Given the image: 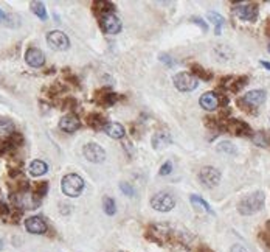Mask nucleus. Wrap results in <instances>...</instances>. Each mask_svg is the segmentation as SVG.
Here are the masks:
<instances>
[{
	"label": "nucleus",
	"instance_id": "36",
	"mask_svg": "<svg viewBox=\"0 0 270 252\" xmlns=\"http://www.w3.org/2000/svg\"><path fill=\"white\" fill-rule=\"evenodd\" d=\"M9 215V207L3 203V201H0V216H8Z\"/></svg>",
	"mask_w": 270,
	"mask_h": 252
},
{
	"label": "nucleus",
	"instance_id": "2",
	"mask_svg": "<svg viewBox=\"0 0 270 252\" xmlns=\"http://www.w3.org/2000/svg\"><path fill=\"white\" fill-rule=\"evenodd\" d=\"M266 98H267L266 90L255 89V90H250L248 93H245L242 98L237 100V106H241L248 114H256V108L264 104Z\"/></svg>",
	"mask_w": 270,
	"mask_h": 252
},
{
	"label": "nucleus",
	"instance_id": "10",
	"mask_svg": "<svg viewBox=\"0 0 270 252\" xmlns=\"http://www.w3.org/2000/svg\"><path fill=\"white\" fill-rule=\"evenodd\" d=\"M222 129L230 131L234 135H252V128L242 120H236V119H229L225 120L224 125L221 126Z\"/></svg>",
	"mask_w": 270,
	"mask_h": 252
},
{
	"label": "nucleus",
	"instance_id": "20",
	"mask_svg": "<svg viewBox=\"0 0 270 252\" xmlns=\"http://www.w3.org/2000/svg\"><path fill=\"white\" fill-rule=\"evenodd\" d=\"M114 9H115V5L111 3V2H107V0H103V2H95L93 3V11L96 16H107V14H112L114 13Z\"/></svg>",
	"mask_w": 270,
	"mask_h": 252
},
{
	"label": "nucleus",
	"instance_id": "5",
	"mask_svg": "<svg viewBox=\"0 0 270 252\" xmlns=\"http://www.w3.org/2000/svg\"><path fill=\"white\" fill-rule=\"evenodd\" d=\"M172 81H174L176 89L180 90V92H191L199 86V81L188 72L176 73V75L172 77Z\"/></svg>",
	"mask_w": 270,
	"mask_h": 252
},
{
	"label": "nucleus",
	"instance_id": "17",
	"mask_svg": "<svg viewBox=\"0 0 270 252\" xmlns=\"http://www.w3.org/2000/svg\"><path fill=\"white\" fill-rule=\"evenodd\" d=\"M248 78L247 77H227L222 80V86L227 89V90H230V92H239L245 84H247Z\"/></svg>",
	"mask_w": 270,
	"mask_h": 252
},
{
	"label": "nucleus",
	"instance_id": "31",
	"mask_svg": "<svg viewBox=\"0 0 270 252\" xmlns=\"http://www.w3.org/2000/svg\"><path fill=\"white\" fill-rule=\"evenodd\" d=\"M218 151L221 153H227V154H236V148L234 145L230 142H222L221 145H218Z\"/></svg>",
	"mask_w": 270,
	"mask_h": 252
},
{
	"label": "nucleus",
	"instance_id": "13",
	"mask_svg": "<svg viewBox=\"0 0 270 252\" xmlns=\"http://www.w3.org/2000/svg\"><path fill=\"white\" fill-rule=\"evenodd\" d=\"M25 229L28 230L30 234L35 235H42L47 232V223L44 221V218L40 216H30L25 219Z\"/></svg>",
	"mask_w": 270,
	"mask_h": 252
},
{
	"label": "nucleus",
	"instance_id": "35",
	"mask_svg": "<svg viewBox=\"0 0 270 252\" xmlns=\"http://www.w3.org/2000/svg\"><path fill=\"white\" fill-rule=\"evenodd\" d=\"M47 190H48V184L47 182H42V184H39L38 187H36V195L39 196V198H42L45 193H47Z\"/></svg>",
	"mask_w": 270,
	"mask_h": 252
},
{
	"label": "nucleus",
	"instance_id": "32",
	"mask_svg": "<svg viewBox=\"0 0 270 252\" xmlns=\"http://www.w3.org/2000/svg\"><path fill=\"white\" fill-rule=\"evenodd\" d=\"M120 188H121V192H123L124 195L131 196V198H134V196H135V190H134V187H132L131 184H127V182H121V184H120Z\"/></svg>",
	"mask_w": 270,
	"mask_h": 252
},
{
	"label": "nucleus",
	"instance_id": "8",
	"mask_svg": "<svg viewBox=\"0 0 270 252\" xmlns=\"http://www.w3.org/2000/svg\"><path fill=\"white\" fill-rule=\"evenodd\" d=\"M197 177L205 187L214 188V187H218L221 182V171L214 167H203L199 171Z\"/></svg>",
	"mask_w": 270,
	"mask_h": 252
},
{
	"label": "nucleus",
	"instance_id": "12",
	"mask_svg": "<svg viewBox=\"0 0 270 252\" xmlns=\"http://www.w3.org/2000/svg\"><path fill=\"white\" fill-rule=\"evenodd\" d=\"M25 61L27 64L35 67V69H39L45 64V55L44 51H40L39 48L36 47H30L27 51H25Z\"/></svg>",
	"mask_w": 270,
	"mask_h": 252
},
{
	"label": "nucleus",
	"instance_id": "18",
	"mask_svg": "<svg viewBox=\"0 0 270 252\" xmlns=\"http://www.w3.org/2000/svg\"><path fill=\"white\" fill-rule=\"evenodd\" d=\"M103 131L109 135L111 139H123L126 134L124 126L120 123H115V122H106Z\"/></svg>",
	"mask_w": 270,
	"mask_h": 252
},
{
	"label": "nucleus",
	"instance_id": "21",
	"mask_svg": "<svg viewBox=\"0 0 270 252\" xmlns=\"http://www.w3.org/2000/svg\"><path fill=\"white\" fill-rule=\"evenodd\" d=\"M28 171L31 176H35V177H39V176H44L47 171H48V165L44 162V161H40V159H36L30 164V168H28Z\"/></svg>",
	"mask_w": 270,
	"mask_h": 252
},
{
	"label": "nucleus",
	"instance_id": "11",
	"mask_svg": "<svg viewBox=\"0 0 270 252\" xmlns=\"http://www.w3.org/2000/svg\"><path fill=\"white\" fill-rule=\"evenodd\" d=\"M101 28L107 35H118L123 28V24H121V20L112 13V14L101 17Z\"/></svg>",
	"mask_w": 270,
	"mask_h": 252
},
{
	"label": "nucleus",
	"instance_id": "15",
	"mask_svg": "<svg viewBox=\"0 0 270 252\" xmlns=\"http://www.w3.org/2000/svg\"><path fill=\"white\" fill-rule=\"evenodd\" d=\"M79 119L77 117V115H73V114H67V115H64V117L59 120V129L64 131V132H75V131H78L79 129Z\"/></svg>",
	"mask_w": 270,
	"mask_h": 252
},
{
	"label": "nucleus",
	"instance_id": "24",
	"mask_svg": "<svg viewBox=\"0 0 270 252\" xmlns=\"http://www.w3.org/2000/svg\"><path fill=\"white\" fill-rule=\"evenodd\" d=\"M207 17L211 20V24L216 27V35H221V30H222V27L227 25V20L219 13H214V11H210L207 14Z\"/></svg>",
	"mask_w": 270,
	"mask_h": 252
},
{
	"label": "nucleus",
	"instance_id": "27",
	"mask_svg": "<svg viewBox=\"0 0 270 252\" xmlns=\"http://www.w3.org/2000/svg\"><path fill=\"white\" fill-rule=\"evenodd\" d=\"M191 203L194 204V206H199L200 209H203L205 212L207 213H210V215H214V212H213V209L210 207V204L207 203V201H203V199L200 198V196H197V195H191Z\"/></svg>",
	"mask_w": 270,
	"mask_h": 252
},
{
	"label": "nucleus",
	"instance_id": "38",
	"mask_svg": "<svg viewBox=\"0 0 270 252\" xmlns=\"http://www.w3.org/2000/svg\"><path fill=\"white\" fill-rule=\"evenodd\" d=\"M230 252H248L242 245H234V246H231V251Z\"/></svg>",
	"mask_w": 270,
	"mask_h": 252
},
{
	"label": "nucleus",
	"instance_id": "1",
	"mask_svg": "<svg viewBox=\"0 0 270 252\" xmlns=\"http://www.w3.org/2000/svg\"><path fill=\"white\" fill-rule=\"evenodd\" d=\"M266 204V195L264 192H253L250 195H245L239 204H237V210L241 215H255L261 210Z\"/></svg>",
	"mask_w": 270,
	"mask_h": 252
},
{
	"label": "nucleus",
	"instance_id": "28",
	"mask_svg": "<svg viewBox=\"0 0 270 252\" xmlns=\"http://www.w3.org/2000/svg\"><path fill=\"white\" fill-rule=\"evenodd\" d=\"M252 140L258 145V146H263V148H267L270 145V137L264 132H256L255 135H252Z\"/></svg>",
	"mask_w": 270,
	"mask_h": 252
},
{
	"label": "nucleus",
	"instance_id": "16",
	"mask_svg": "<svg viewBox=\"0 0 270 252\" xmlns=\"http://www.w3.org/2000/svg\"><path fill=\"white\" fill-rule=\"evenodd\" d=\"M200 108L205 111H214L219 108V95L214 92H205L203 95L199 98Z\"/></svg>",
	"mask_w": 270,
	"mask_h": 252
},
{
	"label": "nucleus",
	"instance_id": "23",
	"mask_svg": "<svg viewBox=\"0 0 270 252\" xmlns=\"http://www.w3.org/2000/svg\"><path fill=\"white\" fill-rule=\"evenodd\" d=\"M16 132V126L9 119H0V137L8 139Z\"/></svg>",
	"mask_w": 270,
	"mask_h": 252
},
{
	"label": "nucleus",
	"instance_id": "25",
	"mask_svg": "<svg viewBox=\"0 0 270 252\" xmlns=\"http://www.w3.org/2000/svg\"><path fill=\"white\" fill-rule=\"evenodd\" d=\"M87 125L90 126V128H93V129H103L104 125H106V120H104V117H103L101 114L93 112V114H90L89 117H87Z\"/></svg>",
	"mask_w": 270,
	"mask_h": 252
},
{
	"label": "nucleus",
	"instance_id": "39",
	"mask_svg": "<svg viewBox=\"0 0 270 252\" xmlns=\"http://www.w3.org/2000/svg\"><path fill=\"white\" fill-rule=\"evenodd\" d=\"M6 19H8V17H6V14L2 11V9H0V22H6Z\"/></svg>",
	"mask_w": 270,
	"mask_h": 252
},
{
	"label": "nucleus",
	"instance_id": "14",
	"mask_svg": "<svg viewBox=\"0 0 270 252\" xmlns=\"http://www.w3.org/2000/svg\"><path fill=\"white\" fill-rule=\"evenodd\" d=\"M234 14L245 20V22H255V20L258 19V6L253 3V5H239L237 8H234Z\"/></svg>",
	"mask_w": 270,
	"mask_h": 252
},
{
	"label": "nucleus",
	"instance_id": "9",
	"mask_svg": "<svg viewBox=\"0 0 270 252\" xmlns=\"http://www.w3.org/2000/svg\"><path fill=\"white\" fill-rule=\"evenodd\" d=\"M82 154L92 164H101L106 159V151L103 150V146L95 142H89L87 145H84Z\"/></svg>",
	"mask_w": 270,
	"mask_h": 252
},
{
	"label": "nucleus",
	"instance_id": "40",
	"mask_svg": "<svg viewBox=\"0 0 270 252\" xmlns=\"http://www.w3.org/2000/svg\"><path fill=\"white\" fill-rule=\"evenodd\" d=\"M259 64H261L263 67H266L267 70H270V62H267V61H259Z\"/></svg>",
	"mask_w": 270,
	"mask_h": 252
},
{
	"label": "nucleus",
	"instance_id": "37",
	"mask_svg": "<svg viewBox=\"0 0 270 252\" xmlns=\"http://www.w3.org/2000/svg\"><path fill=\"white\" fill-rule=\"evenodd\" d=\"M160 61H161V62H165V64H166V66H169V67L174 66V61L171 59V56H169V55H160Z\"/></svg>",
	"mask_w": 270,
	"mask_h": 252
},
{
	"label": "nucleus",
	"instance_id": "4",
	"mask_svg": "<svg viewBox=\"0 0 270 252\" xmlns=\"http://www.w3.org/2000/svg\"><path fill=\"white\" fill-rule=\"evenodd\" d=\"M151 207L157 210V212H161V213L171 212V210L176 207V198L169 193L158 192L151 198Z\"/></svg>",
	"mask_w": 270,
	"mask_h": 252
},
{
	"label": "nucleus",
	"instance_id": "26",
	"mask_svg": "<svg viewBox=\"0 0 270 252\" xmlns=\"http://www.w3.org/2000/svg\"><path fill=\"white\" fill-rule=\"evenodd\" d=\"M30 6H31V11H33L40 20H47L48 19L47 8H45V5L42 3V2H31Z\"/></svg>",
	"mask_w": 270,
	"mask_h": 252
},
{
	"label": "nucleus",
	"instance_id": "3",
	"mask_svg": "<svg viewBox=\"0 0 270 252\" xmlns=\"http://www.w3.org/2000/svg\"><path fill=\"white\" fill-rule=\"evenodd\" d=\"M61 190L69 198H78L84 190V179L79 174H66L61 181Z\"/></svg>",
	"mask_w": 270,
	"mask_h": 252
},
{
	"label": "nucleus",
	"instance_id": "33",
	"mask_svg": "<svg viewBox=\"0 0 270 252\" xmlns=\"http://www.w3.org/2000/svg\"><path fill=\"white\" fill-rule=\"evenodd\" d=\"M171 171H172V164H171V161H166L160 168V176H168Z\"/></svg>",
	"mask_w": 270,
	"mask_h": 252
},
{
	"label": "nucleus",
	"instance_id": "41",
	"mask_svg": "<svg viewBox=\"0 0 270 252\" xmlns=\"http://www.w3.org/2000/svg\"><path fill=\"white\" fill-rule=\"evenodd\" d=\"M269 51H270V45H269Z\"/></svg>",
	"mask_w": 270,
	"mask_h": 252
},
{
	"label": "nucleus",
	"instance_id": "30",
	"mask_svg": "<svg viewBox=\"0 0 270 252\" xmlns=\"http://www.w3.org/2000/svg\"><path fill=\"white\" fill-rule=\"evenodd\" d=\"M103 207H104V212L109 215V216H112V215H115V212H116V206H115V201L112 198H104V204H103Z\"/></svg>",
	"mask_w": 270,
	"mask_h": 252
},
{
	"label": "nucleus",
	"instance_id": "34",
	"mask_svg": "<svg viewBox=\"0 0 270 252\" xmlns=\"http://www.w3.org/2000/svg\"><path fill=\"white\" fill-rule=\"evenodd\" d=\"M191 22H193V24H196L199 28H202V30L205 31V33L208 31V25L205 24V20H202V19H199V17H191Z\"/></svg>",
	"mask_w": 270,
	"mask_h": 252
},
{
	"label": "nucleus",
	"instance_id": "29",
	"mask_svg": "<svg viewBox=\"0 0 270 252\" xmlns=\"http://www.w3.org/2000/svg\"><path fill=\"white\" fill-rule=\"evenodd\" d=\"M118 100H120V97H118V93H104V95H101V100H98L100 101V104H103V106H112V104H115Z\"/></svg>",
	"mask_w": 270,
	"mask_h": 252
},
{
	"label": "nucleus",
	"instance_id": "6",
	"mask_svg": "<svg viewBox=\"0 0 270 252\" xmlns=\"http://www.w3.org/2000/svg\"><path fill=\"white\" fill-rule=\"evenodd\" d=\"M47 44L53 48V50H58V51H64L70 47V39L69 36L64 33L61 30H53L47 33Z\"/></svg>",
	"mask_w": 270,
	"mask_h": 252
},
{
	"label": "nucleus",
	"instance_id": "22",
	"mask_svg": "<svg viewBox=\"0 0 270 252\" xmlns=\"http://www.w3.org/2000/svg\"><path fill=\"white\" fill-rule=\"evenodd\" d=\"M191 70H193V73L191 75L196 78L197 81L199 80H202V81H211L213 80V73L211 72H208L205 67H202V66H199V64H191Z\"/></svg>",
	"mask_w": 270,
	"mask_h": 252
},
{
	"label": "nucleus",
	"instance_id": "19",
	"mask_svg": "<svg viewBox=\"0 0 270 252\" xmlns=\"http://www.w3.org/2000/svg\"><path fill=\"white\" fill-rule=\"evenodd\" d=\"M172 142L171 135L168 132H163V131H158L153 135V140H151V143H153V148L155 150H160L163 148V146L169 145Z\"/></svg>",
	"mask_w": 270,
	"mask_h": 252
},
{
	"label": "nucleus",
	"instance_id": "7",
	"mask_svg": "<svg viewBox=\"0 0 270 252\" xmlns=\"http://www.w3.org/2000/svg\"><path fill=\"white\" fill-rule=\"evenodd\" d=\"M13 203L20 207V209H38L40 204V198L36 193H30L28 190L25 192H17L16 196H13Z\"/></svg>",
	"mask_w": 270,
	"mask_h": 252
}]
</instances>
